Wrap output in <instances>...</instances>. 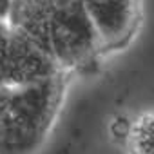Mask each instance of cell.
<instances>
[{
  "mask_svg": "<svg viewBox=\"0 0 154 154\" xmlns=\"http://www.w3.org/2000/svg\"><path fill=\"white\" fill-rule=\"evenodd\" d=\"M8 24L67 72L93 69L103 54L82 0H13Z\"/></svg>",
  "mask_w": 154,
  "mask_h": 154,
  "instance_id": "obj_1",
  "label": "cell"
},
{
  "mask_svg": "<svg viewBox=\"0 0 154 154\" xmlns=\"http://www.w3.org/2000/svg\"><path fill=\"white\" fill-rule=\"evenodd\" d=\"M62 71L20 31L8 22H0V87L47 78Z\"/></svg>",
  "mask_w": 154,
  "mask_h": 154,
  "instance_id": "obj_3",
  "label": "cell"
},
{
  "mask_svg": "<svg viewBox=\"0 0 154 154\" xmlns=\"http://www.w3.org/2000/svg\"><path fill=\"white\" fill-rule=\"evenodd\" d=\"M69 72L0 87V154H36L63 103Z\"/></svg>",
  "mask_w": 154,
  "mask_h": 154,
  "instance_id": "obj_2",
  "label": "cell"
},
{
  "mask_svg": "<svg viewBox=\"0 0 154 154\" xmlns=\"http://www.w3.org/2000/svg\"><path fill=\"white\" fill-rule=\"evenodd\" d=\"M103 53L123 49L141 20V0H82Z\"/></svg>",
  "mask_w": 154,
  "mask_h": 154,
  "instance_id": "obj_4",
  "label": "cell"
},
{
  "mask_svg": "<svg viewBox=\"0 0 154 154\" xmlns=\"http://www.w3.org/2000/svg\"><path fill=\"white\" fill-rule=\"evenodd\" d=\"M129 127H131V122H129L125 116H118V118L111 123V134H112V138L125 141L127 132H129Z\"/></svg>",
  "mask_w": 154,
  "mask_h": 154,
  "instance_id": "obj_6",
  "label": "cell"
},
{
  "mask_svg": "<svg viewBox=\"0 0 154 154\" xmlns=\"http://www.w3.org/2000/svg\"><path fill=\"white\" fill-rule=\"evenodd\" d=\"M11 6H13V0H0V22H8Z\"/></svg>",
  "mask_w": 154,
  "mask_h": 154,
  "instance_id": "obj_7",
  "label": "cell"
},
{
  "mask_svg": "<svg viewBox=\"0 0 154 154\" xmlns=\"http://www.w3.org/2000/svg\"><path fill=\"white\" fill-rule=\"evenodd\" d=\"M123 143L129 154H154V109L141 112L131 122Z\"/></svg>",
  "mask_w": 154,
  "mask_h": 154,
  "instance_id": "obj_5",
  "label": "cell"
}]
</instances>
